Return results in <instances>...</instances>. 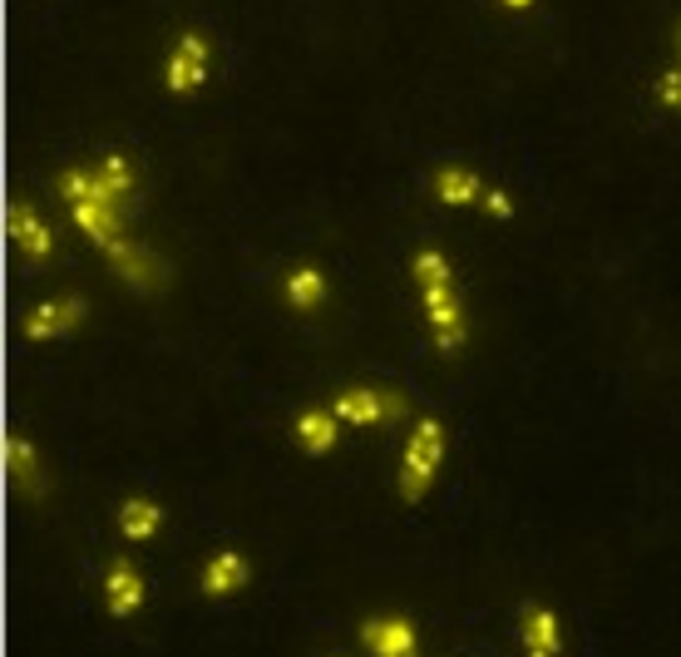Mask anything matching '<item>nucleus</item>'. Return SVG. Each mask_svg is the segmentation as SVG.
Wrapping results in <instances>:
<instances>
[{
	"label": "nucleus",
	"mask_w": 681,
	"mask_h": 657,
	"mask_svg": "<svg viewBox=\"0 0 681 657\" xmlns=\"http://www.w3.org/2000/svg\"><path fill=\"white\" fill-rule=\"evenodd\" d=\"M440 455H444V426L424 416L420 426H415L410 450H405V465H400V499L405 505H420L424 499L434 469H440Z\"/></svg>",
	"instance_id": "nucleus-1"
},
{
	"label": "nucleus",
	"mask_w": 681,
	"mask_h": 657,
	"mask_svg": "<svg viewBox=\"0 0 681 657\" xmlns=\"http://www.w3.org/2000/svg\"><path fill=\"white\" fill-rule=\"evenodd\" d=\"M207 55H213V45H207L203 35H193V31H188L183 41L173 45V55H168V70H163L168 90H173V94L197 90V84L207 80Z\"/></svg>",
	"instance_id": "nucleus-2"
},
{
	"label": "nucleus",
	"mask_w": 681,
	"mask_h": 657,
	"mask_svg": "<svg viewBox=\"0 0 681 657\" xmlns=\"http://www.w3.org/2000/svg\"><path fill=\"white\" fill-rule=\"evenodd\" d=\"M424 292V317L434 321V347L440 351H459L464 347V311L454 287H420Z\"/></svg>",
	"instance_id": "nucleus-3"
},
{
	"label": "nucleus",
	"mask_w": 681,
	"mask_h": 657,
	"mask_svg": "<svg viewBox=\"0 0 681 657\" xmlns=\"http://www.w3.org/2000/svg\"><path fill=\"white\" fill-rule=\"evenodd\" d=\"M361 637L375 657H420V637H415L410 618H365Z\"/></svg>",
	"instance_id": "nucleus-4"
},
{
	"label": "nucleus",
	"mask_w": 681,
	"mask_h": 657,
	"mask_svg": "<svg viewBox=\"0 0 681 657\" xmlns=\"http://www.w3.org/2000/svg\"><path fill=\"white\" fill-rule=\"evenodd\" d=\"M84 321V297H59V302H39L35 311L25 317V341H49V337H65Z\"/></svg>",
	"instance_id": "nucleus-5"
},
{
	"label": "nucleus",
	"mask_w": 681,
	"mask_h": 657,
	"mask_svg": "<svg viewBox=\"0 0 681 657\" xmlns=\"http://www.w3.org/2000/svg\"><path fill=\"white\" fill-rule=\"evenodd\" d=\"M5 233H10V242H20L25 258H35V262H45L49 252H55V233L39 223V213L30 208V203H10L5 208Z\"/></svg>",
	"instance_id": "nucleus-6"
},
{
	"label": "nucleus",
	"mask_w": 681,
	"mask_h": 657,
	"mask_svg": "<svg viewBox=\"0 0 681 657\" xmlns=\"http://www.w3.org/2000/svg\"><path fill=\"white\" fill-rule=\"evenodd\" d=\"M144 578L134 574V564H124V558H114L109 564V574H104V608L114 618H128V613H138L144 608Z\"/></svg>",
	"instance_id": "nucleus-7"
},
{
	"label": "nucleus",
	"mask_w": 681,
	"mask_h": 657,
	"mask_svg": "<svg viewBox=\"0 0 681 657\" xmlns=\"http://www.w3.org/2000/svg\"><path fill=\"white\" fill-rule=\"evenodd\" d=\"M247 578H252L247 558L232 554V548H223V554H213V558H207V568H203V593L207 598L237 593V588H247Z\"/></svg>",
	"instance_id": "nucleus-8"
},
{
	"label": "nucleus",
	"mask_w": 681,
	"mask_h": 657,
	"mask_svg": "<svg viewBox=\"0 0 681 657\" xmlns=\"http://www.w3.org/2000/svg\"><path fill=\"white\" fill-rule=\"evenodd\" d=\"M523 647H529V657L558 653V618H553V608H538V603L523 608Z\"/></svg>",
	"instance_id": "nucleus-9"
},
{
	"label": "nucleus",
	"mask_w": 681,
	"mask_h": 657,
	"mask_svg": "<svg viewBox=\"0 0 681 657\" xmlns=\"http://www.w3.org/2000/svg\"><path fill=\"white\" fill-rule=\"evenodd\" d=\"M331 410H336V420H345V426H381L385 420V396L355 386V390H341Z\"/></svg>",
	"instance_id": "nucleus-10"
},
{
	"label": "nucleus",
	"mask_w": 681,
	"mask_h": 657,
	"mask_svg": "<svg viewBox=\"0 0 681 657\" xmlns=\"http://www.w3.org/2000/svg\"><path fill=\"white\" fill-rule=\"evenodd\" d=\"M336 410H302L296 416V445L306 450V455H326V450L336 445Z\"/></svg>",
	"instance_id": "nucleus-11"
},
{
	"label": "nucleus",
	"mask_w": 681,
	"mask_h": 657,
	"mask_svg": "<svg viewBox=\"0 0 681 657\" xmlns=\"http://www.w3.org/2000/svg\"><path fill=\"white\" fill-rule=\"evenodd\" d=\"M434 199L444 203V208H464V203H474V199H484V183H479V173H469V169H440L434 173Z\"/></svg>",
	"instance_id": "nucleus-12"
},
{
	"label": "nucleus",
	"mask_w": 681,
	"mask_h": 657,
	"mask_svg": "<svg viewBox=\"0 0 681 657\" xmlns=\"http://www.w3.org/2000/svg\"><path fill=\"white\" fill-rule=\"evenodd\" d=\"M158 524H163V509H158L154 499H124V509H118V529H124V539H134V544L154 539Z\"/></svg>",
	"instance_id": "nucleus-13"
},
{
	"label": "nucleus",
	"mask_w": 681,
	"mask_h": 657,
	"mask_svg": "<svg viewBox=\"0 0 681 657\" xmlns=\"http://www.w3.org/2000/svg\"><path fill=\"white\" fill-rule=\"evenodd\" d=\"M75 223H79V233H89V238L99 242V248H109V242L118 238V223H124V213L104 208V203H75Z\"/></svg>",
	"instance_id": "nucleus-14"
},
{
	"label": "nucleus",
	"mask_w": 681,
	"mask_h": 657,
	"mask_svg": "<svg viewBox=\"0 0 681 657\" xmlns=\"http://www.w3.org/2000/svg\"><path fill=\"white\" fill-rule=\"evenodd\" d=\"M326 302V277L316 268H296L286 272V307L296 311H316Z\"/></svg>",
	"instance_id": "nucleus-15"
},
{
	"label": "nucleus",
	"mask_w": 681,
	"mask_h": 657,
	"mask_svg": "<svg viewBox=\"0 0 681 657\" xmlns=\"http://www.w3.org/2000/svg\"><path fill=\"white\" fill-rule=\"evenodd\" d=\"M104 252H109V262L118 268V277L134 282V287H144L148 272H154V268H148V252H144V248H134V242H124V238H114Z\"/></svg>",
	"instance_id": "nucleus-16"
},
{
	"label": "nucleus",
	"mask_w": 681,
	"mask_h": 657,
	"mask_svg": "<svg viewBox=\"0 0 681 657\" xmlns=\"http://www.w3.org/2000/svg\"><path fill=\"white\" fill-rule=\"evenodd\" d=\"M410 272H415V282H420V287H454L450 258H444V252H434V248H420V252H415Z\"/></svg>",
	"instance_id": "nucleus-17"
},
{
	"label": "nucleus",
	"mask_w": 681,
	"mask_h": 657,
	"mask_svg": "<svg viewBox=\"0 0 681 657\" xmlns=\"http://www.w3.org/2000/svg\"><path fill=\"white\" fill-rule=\"evenodd\" d=\"M5 469L10 479H25L30 495H35V445L20 435H5Z\"/></svg>",
	"instance_id": "nucleus-18"
},
{
	"label": "nucleus",
	"mask_w": 681,
	"mask_h": 657,
	"mask_svg": "<svg viewBox=\"0 0 681 657\" xmlns=\"http://www.w3.org/2000/svg\"><path fill=\"white\" fill-rule=\"evenodd\" d=\"M99 179H104L114 193H124V199H134V189H138V173H134V163H128L124 154H109L104 169H99Z\"/></svg>",
	"instance_id": "nucleus-19"
},
{
	"label": "nucleus",
	"mask_w": 681,
	"mask_h": 657,
	"mask_svg": "<svg viewBox=\"0 0 681 657\" xmlns=\"http://www.w3.org/2000/svg\"><path fill=\"white\" fill-rule=\"evenodd\" d=\"M657 104L661 110H681V70H667L657 80Z\"/></svg>",
	"instance_id": "nucleus-20"
},
{
	"label": "nucleus",
	"mask_w": 681,
	"mask_h": 657,
	"mask_svg": "<svg viewBox=\"0 0 681 657\" xmlns=\"http://www.w3.org/2000/svg\"><path fill=\"white\" fill-rule=\"evenodd\" d=\"M484 208H489L493 218H513V203H509V193H499V189H489V193H484Z\"/></svg>",
	"instance_id": "nucleus-21"
},
{
	"label": "nucleus",
	"mask_w": 681,
	"mask_h": 657,
	"mask_svg": "<svg viewBox=\"0 0 681 657\" xmlns=\"http://www.w3.org/2000/svg\"><path fill=\"white\" fill-rule=\"evenodd\" d=\"M503 5H509V11H529L533 0H503Z\"/></svg>",
	"instance_id": "nucleus-22"
},
{
	"label": "nucleus",
	"mask_w": 681,
	"mask_h": 657,
	"mask_svg": "<svg viewBox=\"0 0 681 657\" xmlns=\"http://www.w3.org/2000/svg\"><path fill=\"white\" fill-rule=\"evenodd\" d=\"M677 45H681V25H677Z\"/></svg>",
	"instance_id": "nucleus-23"
}]
</instances>
